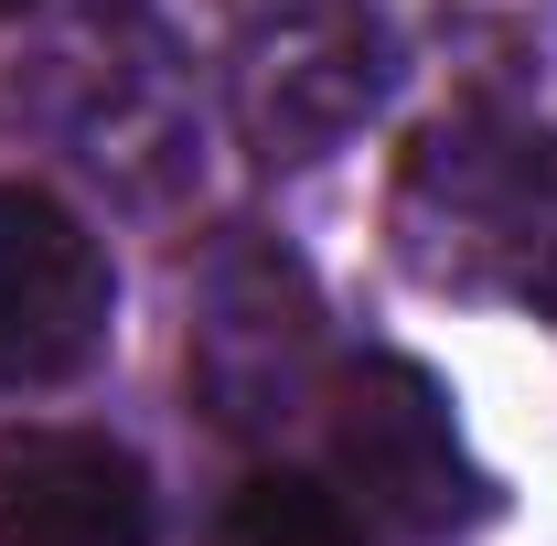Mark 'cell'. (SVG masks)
<instances>
[{"label": "cell", "instance_id": "1", "mask_svg": "<svg viewBox=\"0 0 557 546\" xmlns=\"http://www.w3.org/2000/svg\"><path fill=\"white\" fill-rule=\"evenodd\" d=\"M11 119L129 214H172L205 183V75L150 0H75L11 65Z\"/></svg>", "mask_w": 557, "mask_h": 546}, {"label": "cell", "instance_id": "3", "mask_svg": "<svg viewBox=\"0 0 557 546\" xmlns=\"http://www.w3.org/2000/svg\"><path fill=\"white\" fill-rule=\"evenodd\" d=\"M183 375H194V408L225 439H278L300 408H322V386H333L322 289H311V269L278 247L269 225H225L194 258Z\"/></svg>", "mask_w": 557, "mask_h": 546}, {"label": "cell", "instance_id": "5", "mask_svg": "<svg viewBox=\"0 0 557 546\" xmlns=\"http://www.w3.org/2000/svg\"><path fill=\"white\" fill-rule=\"evenodd\" d=\"M333 408V482L344 504L397 546H450L493 514V472L472 461L450 386L408 364V353H354L344 375L322 386Z\"/></svg>", "mask_w": 557, "mask_h": 546}, {"label": "cell", "instance_id": "7", "mask_svg": "<svg viewBox=\"0 0 557 546\" xmlns=\"http://www.w3.org/2000/svg\"><path fill=\"white\" fill-rule=\"evenodd\" d=\"M161 504L108 429H0V546H150Z\"/></svg>", "mask_w": 557, "mask_h": 546}, {"label": "cell", "instance_id": "2", "mask_svg": "<svg viewBox=\"0 0 557 546\" xmlns=\"http://www.w3.org/2000/svg\"><path fill=\"white\" fill-rule=\"evenodd\" d=\"M386 236L418 289L557 322V129L493 108L418 129V150L397 161Z\"/></svg>", "mask_w": 557, "mask_h": 546}, {"label": "cell", "instance_id": "6", "mask_svg": "<svg viewBox=\"0 0 557 546\" xmlns=\"http://www.w3.org/2000/svg\"><path fill=\"white\" fill-rule=\"evenodd\" d=\"M119 333V269L44 183H0V386H75Z\"/></svg>", "mask_w": 557, "mask_h": 546}, {"label": "cell", "instance_id": "9", "mask_svg": "<svg viewBox=\"0 0 557 546\" xmlns=\"http://www.w3.org/2000/svg\"><path fill=\"white\" fill-rule=\"evenodd\" d=\"M0 11H22V0H0Z\"/></svg>", "mask_w": 557, "mask_h": 546}, {"label": "cell", "instance_id": "8", "mask_svg": "<svg viewBox=\"0 0 557 546\" xmlns=\"http://www.w3.org/2000/svg\"><path fill=\"white\" fill-rule=\"evenodd\" d=\"M364 536L375 525L344 504V482H322V472H247L225 525H214V546H364Z\"/></svg>", "mask_w": 557, "mask_h": 546}, {"label": "cell", "instance_id": "4", "mask_svg": "<svg viewBox=\"0 0 557 546\" xmlns=\"http://www.w3.org/2000/svg\"><path fill=\"white\" fill-rule=\"evenodd\" d=\"M397 86L375 0H225V108L269 172L333 161Z\"/></svg>", "mask_w": 557, "mask_h": 546}]
</instances>
